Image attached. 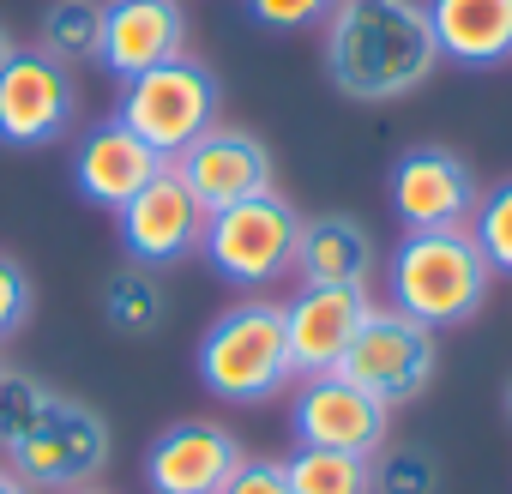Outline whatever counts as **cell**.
Returning <instances> with one entry per match:
<instances>
[{"label": "cell", "mask_w": 512, "mask_h": 494, "mask_svg": "<svg viewBox=\"0 0 512 494\" xmlns=\"http://www.w3.org/2000/svg\"><path fill=\"white\" fill-rule=\"evenodd\" d=\"M320 61L350 103L416 97L440 73V49L422 0H332L320 25Z\"/></svg>", "instance_id": "cell-1"}, {"label": "cell", "mask_w": 512, "mask_h": 494, "mask_svg": "<svg viewBox=\"0 0 512 494\" xmlns=\"http://www.w3.org/2000/svg\"><path fill=\"white\" fill-rule=\"evenodd\" d=\"M488 284L494 272L482 260V247L470 241V229H404L386 266L392 308L428 326L434 338L452 326H470L488 302Z\"/></svg>", "instance_id": "cell-2"}, {"label": "cell", "mask_w": 512, "mask_h": 494, "mask_svg": "<svg viewBox=\"0 0 512 494\" xmlns=\"http://www.w3.org/2000/svg\"><path fill=\"white\" fill-rule=\"evenodd\" d=\"M199 380L223 404H266L296 386L284 302H235L199 338Z\"/></svg>", "instance_id": "cell-3"}, {"label": "cell", "mask_w": 512, "mask_h": 494, "mask_svg": "<svg viewBox=\"0 0 512 494\" xmlns=\"http://www.w3.org/2000/svg\"><path fill=\"white\" fill-rule=\"evenodd\" d=\"M296 235H302V211L272 187L260 199L211 211L205 235H199V254L235 290H272V284L296 278Z\"/></svg>", "instance_id": "cell-4"}, {"label": "cell", "mask_w": 512, "mask_h": 494, "mask_svg": "<svg viewBox=\"0 0 512 494\" xmlns=\"http://www.w3.org/2000/svg\"><path fill=\"white\" fill-rule=\"evenodd\" d=\"M217 109H223V79L193 55L121 79V97H115V121L133 127L163 163H175L199 133H211Z\"/></svg>", "instance_id": "cell-5"}, {"label": "cell", "mask_w": 512, "mask_h": 494, "mask_svg": "<svg viewBox=\"0 0 512 494\" xmlns=\"http://www.w3.org/2000/svg\"><path fill=\"white\" fill-rule=\"evenodd\" d=\"M103 464H109V422L61 392H49L37 422L7 446V470L31 494H79L103 476Z\"/></svg>", "instance_id": "cell-6"}, {"label": "cell", "mask_w": 512, "mask_h": 494, "mask_svg": "<svg viewBox=\"0 0 512 494\" xmlns=\"http://www.w3.org/2000/svg\"><path fill=\"white\" fill-rule=\"evenodd\" d=\"M434 368H440V338L428 326H416L410 314H398L392 302H374L332 374H344L350 386H362L368 398H380L392 410V404L422 398L434 386Z\"/></svg>", "instance_id": "cell-7"}, {"label": "cell", "mask_w": 512, "mask_h": 494, "mask_svg": "<svg viewBox=\"0 0 512 494\" xmlns=\"http://www.w3.org/2000/svg\"><path fill=\"white\" fill-rule=\"evenodd\" d=\"M392 211L404 229H470L476 205H482V181L476 169L446 151V145H416L392 163Z\"/></svg>", "instance_id": "cell-8"}, {"label": "cell", "mask_w": 512, "mask_h": 494, "mask_svg": "<svg viewBox=\"0 0 512 494\" xmlns=\"http://www.w3.org/2000/svg\"><path fill=\"white\" fill-rule=\"evenodd\" d=\"M73 127V73L43 49H13L0 67V145L43 151Z\"/></svg>", "instance_id": "cell-9"}, {"label": "cell", "mask_w": 512, "mask_h": 494, "mask_svg": "<svg viewBox=\"0 0 512 494\" xmlns=\"http://www.w3.org/2000/svg\"><path fill=\"white\" fill-rule=\"evenodd\" d=\"M181 181H187V193L199 199V211L211 217V211H223V205H241V199H260V193H272L278 187V169H272V151H266V139L260 133H247V127H211V133H199L175 163H169Z\"/></svg>", "instance_id": "cell-10"}, {"label": "cell", "mask_w": 512, "mask_h": 494, "mask_svg": "<svg viewBox=\"0 0 512 494\" xmlns=\"http://www.w3.org/2000/svg\"><path fill=\"white\" fill-rule=\"evenodd\" d=\"M115 229H121L127 260L157 272V266H175V260H187L193 247H199L205 211H199V199L187 193V181L163 163V169L115 211Z\"/></svg>", "instance_id": "cell-11"}, {"label": "cell", "mask_w": 512, "mask_h": 494, "mask_svg": "<svg viewBox=\"0 0 512 494\" xmlns=\"http://www.w3.org/2000/svg\"><path fill=\"white\" fill-rule=\"evenodd\" d=\"M386 428H392V410L380 398H368L362 386H350L344 374H314L296 386V416H290L296 446L374 458L386 446Z\"/></svg>", "instance_id": "cell-12"}, {"label": "cell", "mask_w": 512, "mask_h": 494, "mask_svg": "<svg viewBox=\"0 0 512 494\" xmlns=\"http://www.w3.org/2000/svg\"><path fill=\"white\" fill-rule=\"evenodd\" d=\"M247 446L211 422V416H181L145 446V482L151 494H223L229 476L241 470Z\"/></svg>", "instance_id": "cell-13"}, {"label": "cell", "mask_w": 512, "mask_h": 494, "mask_svg": "<svg viewBox=\"0 0 512 494\" xmlns=\"http://www.w3.org/2000/svg\"><path fill=\"white\" fill-rule=\"evenodd\" d=\"M374 296L368 290H350V284H302L296 302H284V332H290V362H296V380H314V374H332L350 350V338L362 332Z\"/></svg>", "instance_id": "cell-14"}, {"label": "cell", "mask_w": 512, "mask_h": 494, "mask_svg": "<svg viewBox=\"0 0 512 494\" xmlns=\"http://www.w3.org/2000/svg\"><path fill=\"white\" fill-rule=\"evenodd\" d=\"M187 7L181 0H103V67L115 79H133V73H151V67H169L187 55Z\"/></svg>", "instance_id": "cell-15"}, {"label": "cell", "mask_w": 512, "mask_h": 494, "mask_svg": "<svg viewBox=\"0 0 512 494\" xmlns=\"http://www.w3.org/2000/svg\"><path fill=\"white\" fill-rule=\"evenodd\" d=\"M157 169H163V157L133 127H121L115 115L85 127V139L73 151V187H79V199H91L103 211H121Z\"/></svg>", "instance_id": "cell-16"}, {"label": "cell", "mask_w": 512, "mask_h": 494, "mask_svg": "<svg viewBox=\"0 0 512 494\" xmlns=\"http://www.w3.org/2000/svg\"><path fill=\"white\" fill-rule=\"evenodd\" d=\"M440 61L452 67H506L512 61V0H422Z\"/></svg>", "instance_id": "cell-17"}, {"label": "cell", "mask_w": 512, "mask_h": 494, "mask_svg": "<svg viewBox=\"0 0 512 494\" xmlns=\"http://www.w3.org/2000/svg\"><path fill=\"white\" fill-rule=\"evenodd\" d=\"M374 235L362 217H344V211H326V217H302V235H296V278L302 284H350V290H368L374 278Z\"/></svg>", "instance_id": "cell-18"}, {"label": "cell", "mask_w": 512, "mask_h": 494, "mask_svg": "<svg viewBox=\"0 0 512 494\" xmlns=\"http://www.w3.org/2000/svg\"><path fill=\"white\" fill-rule=\"evenodd\" d=\"M290 494H374V464L356 452H326V446H296L284 458Z\"/></svg>", "instance_id": "cell-19"}, {"label": "cell", "mask_w": 512, "mask_h": 494, "mask_svg": "<svg viewBox=\"0 0 512 494\" xmlns=\"http://www.w3.org/2000/svg\"><path fill=\"white\" fill-rule=\"evenodd\" d=\"M103 320L115 332H127V338L157 332V320H163V284H157V272L133 266V260L121 272H109L103 278Z\"/></svg>", "instance_id": "cell-20"}, {"label": "cell", "mask_w": 512, "mask_h": 494, "mask_svg": "<svg viewBox=\"0 0 512 494\" xmlns=\"http://www.w3.org/2000/svg\"><path fill=\"white\" fill-rule=\"evenodd\" d=\"M43 55L61 67L103 55V7L97 0H55L43 13Z\"/></svg>", "instance_id": "cell-21"}, {"label": "cell", "mask_w": 512, "mask_h": 494, "mask_svg": "<svg viewBox=\"0 0 512 494\" xmlns=\"http://www.w3.org/2000/svg\"><path fill=\"white\" fill-rule=\"evenodd\" d=\"M470 241L482 247L488 272H506L512 278V181H500V187L482 193V205L470 217Z\"/></svg>", "instance_id": "cell-22"}, {"label": "cell", "mask_w": 512, "mask_h": 494, "mask_svg": "<svg viewBox=\"0 0 512 494\" xmlns=\"http://www.w3.org/2000/svg\"><path fill=\"white\" fill-rule=\"evenodd\" d=\"M368 464H374V494H434L440 488V464L422 446H380Z\"/></svg>", "instance_id": "cell-23"}, {"label": "cell", "mask_w": 512, "mask_h": 494, "mask_svg": "<svg viewBox=\"0 0 512 494\" xmlns=\"http://www.w3.org/2000/svg\"><path fill=\"white\" fill-rule=\"evenodd\" d=\"M43 404H49V386L37 374H0V452L37 422Z\"/></svg>", "instance_id": "cell-24"}, {"label": "cell", "mask_w": 512, "mask_h": 494, "mask_svg": "<svg viewBox=\"0 0 512 494\" xmlns=\"http://www.w3.org/2000/svg\"><path fill=\"white\" fill-rule=\"evenodd\" d=\"M241 13L253 19V25H266V31H314V25H326V13H332V0H241Z\"/></svg>", "instance_id": "cell-25"}, {"label": "cell", "mask_w": 512, "mask_h": 494, "mask_svg": "<svg viewBox=\"0 0 512 494\" xmlns=\"http://www.w3.org/2000/svg\"><path fill=\"white\" fill-rule=\"evenodd\" d=\"M31 302H37L31 272H25L13 254H0V338H13V332L31 320Z\"/></svg>", "instance_id": "cell-26"}, {"label": "cell", "mask_w": 512, "mask_h": 494, "mask_svg": "<svg viewBox=\"0 0 512 494\" xmlns=\"http://www.w3.org/2000/svg\"><path fill=\"white\" fill-rule=\"evenodd\" d=\"M223 494H290V482H284L278 458H241V470L229 476Z\"/></svg>", "instance_id": "cell-27"}, {"label": "cell", "mask_w": 512, "mask_h": 494, "mask_svg": "<svg viewBox=\"0 0 512 494\" xmlns=\"http://www.w3.org/2000/svg\"><path fill=\"white\" fill-rule=\"evenodd\" d=\"M0 494H31V488H25V482H19L13 470H0Z\"/></svg>", "instance_id": "cell-28"}, {"label": "cell", "mask_w": 512, "mask_h": 494, "mask_svg": "<svg viewBox=\"0 0 512 494\" xmlns=\"http://www.w3.org/2000/svg\"><path fill=\"white\" fill-rule=\"evenodd\" d=\"M7 55H13V37H7V25H0V67H7Z\"/></svg>", "instance_id": "cell-29"}, {"label": "cell", "mask_w": 512, "mask_h": 494, "mask_svg": "<svg viewBox=\"0 0 512 494\" xmlns=\"http://www.w3.org/2000/svg\"><path fill=\"white\" fill-rule=\"evenodd\" d=\"M506 422H512V386H506Z\"/></svg>", "instance_id": "cell-30"}, {"label": "cell", "mask_w": 512, "mask_h": 494, "mask_svg": "<svg viewBox=\"0 0 512 494\" xmlns=\"http://www.w3.org/2000/svg\"><path fill=\"white\" fill-rule=\"evenodd\" d=\"M79 494H97V488H79Z\"/></svg>", "instance_id": "cell-31"}, {"label": "cell", "mask_w": 512, "mask_h": 494, "mask_svg": "<svg viewBox=\"0 0 512 494\" xmlns=\"http://www.w3.org/2000/svg\"><path fill=\"white\" fill-rule=\"evenodd\" d=\"M0 374H7V362H0Z\"/></svg>", "instance_id": "cell-32"}]
</instances>
